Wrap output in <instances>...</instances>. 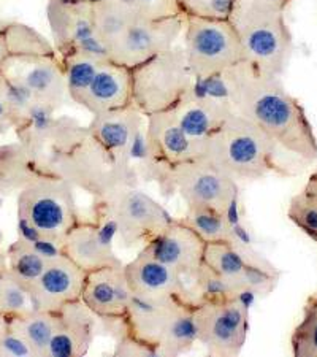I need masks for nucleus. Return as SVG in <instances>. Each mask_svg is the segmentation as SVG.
Returning a JSON list of instances; mask_svg holds the SVG:
<instances>
[{
	"instance_id": "nucleus-1",
	"label": "nucleus",
	"mask_w": 317,
	"mask_h": 357,
	"mask_svg": "<svg viewBox=\"0 0 317 357\" xmlns=\"http://www.w3.org/2000/svg\"><path fill=\"white\" fill-rule=\"evenodd\" d=\"M226 73L233 112L268 134L287 153L313 162L317 137L307 112L282 83V77L243 61Z\"/></svg>"
},
{
	"instance_id": "nucleus-2",
	"label": "nucleus",
	"mask_w": 317,
	"mask_h": 357,
	"mask_svg": "<svg viewBox=\"0 0 317 357\" xmlns=\"http://www.w3.org/2000/svg\"><path fill=\"white\" fill-rule=\"evenodd\" d=\"M195 305L190 294L141 298L135 297L124 318L127 331L138 342L162 357L189 353L197 343Z\"/></svg>"
},
{
	"instance_id": "nucleus-3",
	"label": "nucleus",
	"mask_w": 317,
	"mask_h": 357,
	"mask_svg": "<svg viewBox=\"0 0 317 357\" xmlns=\"http://www.w3.org/2000/svg\"><path fill=\"white\" fill-rule=\"evenodd\" d=\"M279 145L272 137L232 113L206 146V159L235 181H257L268 175L289 176L278 162Z\"/></svg>"
},
{
	"instance_id": "nucleus-4",
	"label": "nucleus",
	"mask_w": 317,
	"mask_h": 357,
	"mask_svg": "<svg viewBox=\"0 0 317 357\" xmlns=\"http://www.w3.org/2000/svg\"><path fill=\"white\" fill-rule=\"evenodd\" d=\"M46 169L59 175L75 189L103 197L121 186H138V176L130 167L121 162L92 137L88 128L70 146L49 154Z\"/></svg>"
},
{
	"instance_id": "nucleus-5",
	"label": "nucleus",
	"mask_w": 317,
	"mask_h": 357,
	"mask_svg": "<svg viewBox=\"0 0 317 357\" xmlns=\"http://www.w3.org/2000/svg\"><path fill=\"white\" fill-rule=\"evenodd\" d=\"M230 21L243 46L245 61L263 72L282 77L295 50L291 27L286 21V11L240 0Z\"/></svg>"
},
{
	"instance_id": "nucleus-6",
	"label": "nucleus",
	"mask_w": 317,
	"mask_h": 357,
	"mask_svg": "<svg viewBox=\"0 0 317 357\" xmlns=\"http://www.w3.org/2000/svg\"><path fill=\"white\" fill-rule=\"evenodd\" d=\"M18 226L36 230L59 243L79 222L75 188L59 175L46 174L18 194Z\"/></svg>"
},
{
	"instance_id": "nucleus-7",
	"label": "nucleus",
	"mask_w": 317,
	"mask_h": 357,
	"mask_svg": "<svg viewBox=\"0 0 317 357\" xmlns=\"http://www.w3.org/2000/svg\"><path fill=\"white\" fill-rule=\"evenodd\" d=\"M194 83L183 46L159 53L132 68V105L145 116L169 112Z\"/></svg>"
},
{
	"instance_id": "nucleus-8",
	"label": "nucleus",
	"mask_w": 317,
	"mask_h": 357,
	"mask_svg": "<svg viewBox=\"0 0 317 357\" xmlns=\"http://www.w3.org/2000/svg\"><path fill=\"white\" fill-rule=\"evenodd\" d=\"M86 128L114 158L130 167L138 180L155 183L165 169L153 159L146 138V116L134 105L94 114Z\"/></svg>"
},
{
	"instance_id": "nucleus-9",
	"label": "nucleus",
	"mask_w": 317,
	"mask_h": 357,
	"mask_svg": "<svg viewBox=\"0 0 317 357\" xmlns=\"http://www.w3.org/2000/svg\"><path fill=\"white\" fill-rule=\"evenodd\" d=\"M155 183L162 195H180L186 206L238 211V183L206 158L164 169Z\"/></svg>"
},
{
	"instance_id": "nucleus-10",
	"label": "nucleus",
	"mask_w": 317,
	"mask_h": 357,
	"mask_svg": "<svg viewBox=\"0 0 317 357\" xmlns=\"http://www.w3.org/2000/svg\"><path fill=\"white\" fill-rule=\"evenodd\" d=\"M94 213L107 220L124 248L145 245L173 218L157 200L137 186H121L94 200Z\"/></svg>"
},
{
	"instance_id": "nucleus-11",
	"label": "nucleus",
	"mask_w": 317,
	"mask_h": 357,
	"mask_svg": "<svg viewBox=\"0 0 317 357\" xmlns=\"http://www.w3.org/2000/svg\"><path fill=\"white\" fill-rule=\"evenodd\" d=\"M184 54L194 78L217 75L245 61L243 46L230 20L186 16Z\"/></svg>"
},
{
	"instance_id": "nucleus-12",
	"label": "nucleus",
	"mask_w": 317,
	"mask_h": 357,
	"mask_svg": "<svg viewBox=\"0 0 317 357\" xmlns=\"http://www.w3.org/2000/svg\"><path fill=\"white\" fill-rule=\"evenodd\" d=\"M203 262L230 286L236 297L252 298L272 294L281 272L272 262L249 246H236L227 241L206 243Z\"/></svg>"
},
{
	"instance_id": "nucleus-13",
	"label": "nucleus",
	"mask_w": 317,
	"mask_h": 357,
	"mask_svg": "<svg viewBox=\"0 0 317 357\" xmlns=\"http://www.w3.org/2000/svg\"><path fill=\"white\" fill-rule=\"evenodd\" d=\"M197 343L215 357H236L249 332V302L245 298L200 301L195 305Z\"/></svg>"
},
{
	"instance_id": "nucleus-14",
	"label": "nucleus",
	"mask_w": 317,
	"mask_h": 357,
	"mask_svg": "<svg viewBox=\"0 0 317 357\" xmlns=\"http://www.w3.org/2000/svg\"><path fill=\"white\" fill-rule=\"evenodd\" d=\"M186 16L176 15L162 20H137L108 46V59L134 68L159 53L175 46L183 36Z\"/></svg>"
},
{
	"instance_id": "nucleus-15",
	"label": "nucleus",
	"mask_w": 317,
	"mask_h": 357,
	"mask_svg": "<svg viewBox=\"0 0 317 357\" xmlns=\"http://www.w3.org/2000/svg\"><path fill=\"white\" fill-rule=\"evenodd\" d=\"M46 18L59 56L84 51L108 57L105 45L97 33L94 0L86 2H48Z\"/></svg>"
},
{
	"instance_id": "nucleus-16",
	"label": "nucleus",
	"mask_w": 317,
	"mask_h": 357,
	"mask_svg": "<svg viewBox=\"0 0 317 357\" xmlns=\"http://www.w3.org/2000/svg\"><path fill=\"white\" fill-rule=\"evenodd\" d=\"M205 246L203 238L195 230L181 220H171L159 234L143 245L141 251L175 270L190 284L203 266Z\"/></svg>"
},
{
	"instance_id": "nucleus-17",
	"label": "nucleus",
	"mask_w": 317,
	"mask_h": 357,
	"mask_svg": "<svg viewBox=\"0 0 317 357\" xmlns=\"http://www.w3.org/2000/svg\"><path fill=\"white\" fill-rule=\"evenodd\" d=\"M2 72L18 79L38 105L57 110L68 97L59 54L13 59L2 68Z\"/></svg>"
},
{
	"instance_id": "nucleus-18",
	"label": "nucleus",
	"mask_w": 317,
	"mask_h": 357,
	"mask_svg": "<svg viewBox=\"0 0 317 357\" xmlns=\"http://www.w3.org/2000/svg\"><path fill=\"white\" fill-rule=\"evenodd\" d=\"M114 229L107 220L95 215L92 221H82L63 238L62 252L82 267L84 272L119 266L121 259L114 252Z\"/></svg>"
},
{
	"instance_id": "nucleus-19",
	"label": "nucleus",
	"mask_w": 317,
	"mask_h": 357,
	"mask_svg": "<svg viewBox=\"0 0 317 357\" xmlns=\"http://www.w3.org/2000/svg\"><path fill=\"white\" fill-rule=\"evenodd\" d=\"M146 138L153 159L167 169L206 156L208 142L186 134L170 110L146 116Z\"/></svg>"
},
{
	"instance_id": "nucleus-20",
	"label": "nucleus",
	"mask_w": 317,
	"mask_h": 357,
	"mask_svg": "<svg viewBox=\"0 0 317 357\" xmlns=\"http://www.w3.org/2000/svg\"><path fill=\"white\" fill-rule=\"evenodd\" d=\"M134 301L124 264L95 268L86 275L82 302L99 319L125 318Z\"/></svg>"
},
{
	"instance_id": "nucleus-21",
	"label": "nucleus",
	"mask_w": 317,
	"mask_h": 357,
	"mask_svg": "<svg viewBox=\"0 0 317 357\" xmlns=\"http://www.w3.org/2000/svg\"><path fill=\"white\" fill-rule=\"evenodd\" d=\"M86 275L88 272L78 267L63 252L57 255L31 286L36 308L56 313L63 305L82 301Z\"/></svg>"
},
{
	"instance_id": "nucleus-22",
	"label": "nucleus",
	"mask_w": 317,
	"mask_h": 357,
	"mask_svg": "<svg viewBox=\"0 0 317 357\" xmlns=\"http://www.w3.org/2000/svg\"><path fill=\"white\" fill-rule=\"evenodd\" d=\"M57 313V324L48 357H83L99 329V319L82 301L70 302Z\"/></svg>"
},
{
	"instance_id": "nucleus-23",
	"label": "nucleus",
	"mask_w": 317,
	"mask_h": 357,
	"mask_svg": "<svg viewBox=\"0 0 317 357\" xmlns=\"http://www.w3.org/2000/svg\"><path fill=\"white\" fill-rule=\"evenodd\" d=\"M78 105L92 116L132 105V68L108 59L78 100Z\"/></svg>"
},
{
	"instance_id": "nucleus-24",
	"label": "nucleus",
	"mask_w": 317,
	"mask_h": 357,
	"mask_svg": "<svg viewBox=\"0 0 317 357\" xmlns=\"http://www.w3.org/2000/svg\"><path fill=\"white\" fill-rule=\"evenodd\" d=\"M124 268L135 297L157 298L175 294H190L189 284L180 273L146 255L145 251L138 252L134 261L124 264Z\"/></svg>"
},
{
	"instance_id": "nucleus-25",
	"label": "nucleus",
	"mask_w": 317,
	"mask_h": 357,
	"mask_svg": "<svg viewBox=\"0 0 317 357\" xmlns=\"http://www.w3.org/2000/svg\"><path fill=\"white\" fill-rule=\"evenodd\" d=\"M170 112L186 134L201 142H208L230 114L235 113L232 103L212 100L190 89Z\"/></svg>"
},
{
	"instance_id": "nucleus-26",
	"label": "nucleus",
	"mask_w": 317,
	"mask_h": 357,
	"mask_svg": "<svg viewBox=\"0 0 317 357\" xmlns=\"http://www.w3.org/2000/svg\"><path fill=\"white\" fill-rule=\"evenodd\" d=\"M49 174L45 160L22 142L0 145V194H20L37 178Z\"/></svg>"
},
{
	"instance_id": "nucleus-27",
	"label": "nucleus",
	"mask_w": 317,
	"mask_h": 357,
	"mask_svg": "<svg viewBox=\"0 0 317 357\" xmlns=\"http://www.w3.org/2000/svg\"><path fill=\"white\" fill-rule=\"evenodd\" d=\"M181 221L195 230L205 243L227 241L236 246H249L240 224V211H221L206 206H187Z\"/></svg>"
},
{
	"instance_id": "nucleus-28",
	"label": "nucleus",
	"mask_w": 317,
	"mask_h": 357,
	"mask_svg": "<svg viewBox=\"0 0 317 357\" xmlns=\"http://www.w3.org/2000/svg\"><path fill=\"white\" fill-rule=\"evenodd\" d=\"M51 54H57L53 43L31 26L11 21L0 32V72L13 59Z\"/></svg>"
},
{
	"instance_id": "nucleus-29",
	"label": "nucleus",
	"mask_w": 317,
	"mask_h": 357,
	"mask_svg": "<svg viewBox=\"0 0 317 357\" xmlns=\"http://www.w3.org/2000/svg\"><path fill=\"white\" fill-rule=\"evenodd\" d=\"M7 321L10 329L20 333L31 347L33 357H48V349L57 324V313L36 310L26 316Z\"/></svg>"
},
{
	"instance_id": "nucleus-30",
	"label": "nucleus",
	"mask_w": 317,
	"mask_h": 357,
	"mask_svg": "<svg viewBox=\"0 0 317 357\" xmlns=\"http://www.w3.org/2000/svg\"><path fill=\"white\" fill-rule=\"evenodd\" d=\"M5 256H7V267L10 272L26 286L31 287L38 280V276L43 273L51 259L57 255H49L42 248L32 245L31 241L18 237V240H15L8 246Z\"/></svg>"
},
{
	"instance_id": "nucleus-31",
	"label": "nucleus",
	"mask_w": 317,
	"mask_h": 357,
	"mask_svg": "<svg viewBox=\"0 0 317 357\" xmlns=\"http://www.w3.org/2000/svg\"><path fill=\"white\" fill-rule=\"evenodd\" d=\"M61 61L63 75H65L68 99L73 103H78L102 66L108 61V57L84 53V51H75V53L61 56Z\"/></svg>"
},
{
	"instance_id": "nucleus-32",
	"label": "nucleus",
	"mask_w": 317,
	"mask_h": 357,
	"mask_svg": "<svg viewBox=\"0 0 317 357\" xmlns=\"http://www.w3.org/2000/svg\"><path fill=\"white\" fill-rule=\"evenodd\" d=\"M94 13L97 33L107 50L132 22L140 20L127 0H94Z\"/></svg>"
},
{
	"instance_id": "nucleus-33",
	"label": "nucleus",
	"mask_w": 317,
	"mask_h": 357,
	"mask_svg": "<svg viewBox=\"0 0 317 357\" xmlns=\"http://www.w3.org/2000/svg\"><path fill=\"white\" fill-rule=\"evenodd\" d=\"M36 310L31 287L16 278L8 267L5 268L2 289H0V314L7 319H13L36 312Z\"/></svg>"
},
{
	"instance_id": "nucleus-34",
	"label": "nucleus",
	"mask_w": 317,
	"mask_h": 357,
	"mask_svg": "<svg viewBox=\"0 0 317 357\" xmlns=\"http://www.w3.org/2000/svg\"><path fill=\"white\" fill-rule=\"evenodd\" d=\"M0 102L7 108L13 129H18L31 114L33 107L38 105L31 92L18 79L5 72H0Z\"/></svg>"
},
{
	"instance_id": "nucleus-35",
	"label": "nucleus",
	"mask_w": 317,
	"mask_h": 357,
	"mask_svg": "<svg viewBox=\"0 0 317 357\" xmlns=\"http://www.w3.org/2000/svg\"><path fill=\"white\" fill-rule=\"evenodd\" d=\"M292 354L295 357H317V292L303 308V318L291 337Z\"/></svg>"
},
{
	"instance_id": "nucleus-36",
	"label": "nucleus",
	"mask_w": 317,
	"mask_h": 357,
	"mask_svg": "<svg viewBox=\"0 0 317 357\" xmlns=\"http://www.w3.org/2000/svg\"><path fill=\"white\" fill-rule=\"evenodd\" d=\"M287 218L317 243V194L307 186L293 195L287 208Z\"/></svg>"
},
{
	"instance_id": "nucleus-37",
	"label": "nucleus",
	"mask_w": 317,
	"mask_h": 357,
	"mask_svg": "<svg viewBox=\"0 0 317 357\" xmlns=\"http://www.w3.org/2000/svg\"><path fill=\"white\" fill-rule=\"evenodd\" d=\"M240 0H176L184 16L206 20H230Z\"/></svg>"
},
{
	"instance_id": "nucleus-38",
	"label": "nucleus",
	"mask_w": 317,
	"mask_h": 357,
	"mask_svg": "<svg viewBox=\"0 0 317 357\" xmlns=\"http://www.w3.org/2000/svg\"><path fill=\"white\" fill-rule=\"evenodd\" d=\"M140 20H162L181 15L176 0H127Z\"/></svg>"
},
{
	"instance_id": "nucleus-39",
	"label": "nucleus",
	"mask_w": 317,
	"mask_h": 357,
	"mask_svg": "<svg viewBox=\"0 0 317 357\" xmlns=\"http://www.w3.org/2000/svg\"><path fill=\"white\" fill-rule=\"evenodd\" d=\"M0 357H33V353L24 338L8 327L0 338Z\"/></svg>"
},
{
	"instance_id": "nucleus-40",
	"label": "nucleus",
	"mask_w": 317,
	"mask_h": 357,
	"mask_svg": "<svg viewBox=\"0 0 317 357\" xmlns=\"http://www.w3.org/2000/svg\"><path fill=\"white\" fill-rule=\"evenodd\" d=\"M249 2L254 3V5H258V7L286 11L287 7H289L293 0H249Z\"/></svg>"
},
{
	"instance_id": "nucleus-41",
	"label": "nucleus",
	"mask_w": 317,
	"mask_h": 357,
	"mask_svg": "<svg viewBox=\"0 0 317 357\" xmlns=\"http://www.w3.org/2000/svg\"><path fill=\"white\" fill-rule=\"evenodd\" d=\"M307 188L317 194V167L314 169L313 174H311L309 180H308V183H307Z\"/></svg>"
},
{
	"instance_id": "nucleus-42",
	"label": "nucleus",
	"mask_w": 317,
	"mask_h": 357,
	"mask_svg": "<svg viewBox=\"0 0 317 357\" xmlns=\"http://www.w3.org/2000/svg\"><path fill=\"white\" fill-rule=\"evenodd\" d=\"M5 268H7V256H5V252H0V289H2V278Z\"/></svg>"
},
{
	"instance_id": "nucleus-43",
	"label": "nucleus",
	"mask_w": 317,
	"mask_h": 357,
	"mask_svg": "<svg viewBox=\"0 0 317 357\" xmlns=\"http://www.w3.org/2000/svg\"><path fill=\"white\" fill-rule=\"evenodd\" d=\"M7 329H8V321H7V318H5V316L0 314V338H2L3 333L7 332Z\"/></svg>"
},
{
	"instance_id": "nucleus-44",
	"label": "nucleus",
	"mask_w": 317,
	"mask_h": 357,
	"mask_svg": "<svg viewBox=\"0 0 317 357\" xmlns=\"http://www.w3.org/2000/svg\"><path fill=\"white\" fill-rule=\"evenodd\" d=\"M8 22H10V21H5V20H2V18H0V32H2V31H3V29L8 26Z\"/></svg>"
},
{
	"instance_id": "nucleus-45",
	"label": "nucleus",
	"mask_w": 317,
	"mask_h": 357,
	"mask_svg": "<svg viewBox=\"0 0 317 357\" xmlns=\"http://www.w3.org/2000/svg\"><path fill=\"white\" fill-rule=\"evenodd\" d=\"M48 2H86V0H48Z\"/></svg>"
},
{
	"instance_id": "nucleus-46",
	"label": "nucleus",
	"mask_w": 317,
	"mask_h": 357,
	"mask_svg": "<svg viewBox=\"0 0 317 357\" xmlns=\"http://www.w3.org/2000/svg\"><path fill=\"white\" fill-rule=\"evenodd\" d=\"M2 205H3V195L0 194V210H2Z\"/></svg>"
},
{
	"instance_id": "nucleus-47",
	"label": "nucleus",
	"mask_w": 317,
	"mask_h": 357,
	"mask_svg": "<svg viewBox=\"0 0 317 357\" xmlns=\"http://www.w3.org/2000/svg\"><path fill=\"white\" fill-rule=\"evenodd\" d=\"M2 243H3V234L2 230H0V246H2Z\"/></svg>"
}]
</instances>
